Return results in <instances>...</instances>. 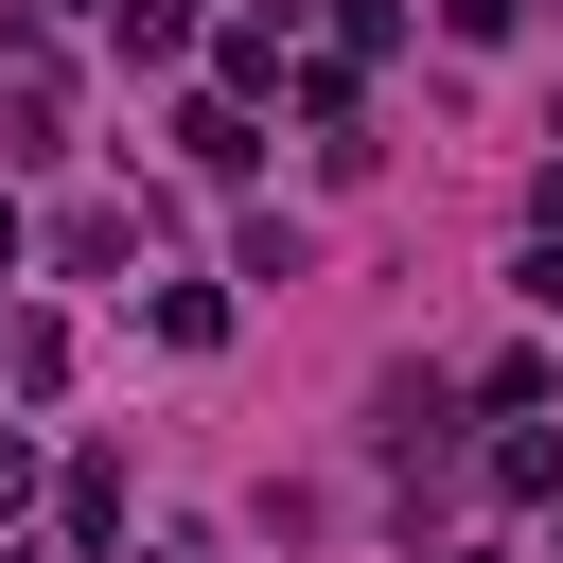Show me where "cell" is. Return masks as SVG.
<instances>
[{
    "mask_svg": "<svg viewBox=\"0 0 563 563\" xmlns=\"http://www.w3.org/2000/svg\"><path fill=\"white\" fill-rule=\"evenodd\" d=\"M282 35H299V0H282V18H229V88H282V70H299Z\"/></svg>",
    "mask_w": 563,
    "mask_h": 563,
    "instance_id": "cell-1",
    "label": "cell"
},
{
    "mask_svg": "<svg viewBox=\"0 0 563 563\" xmlns=\"http://www.w3.org/2000/svg\"><path fill=\"white\" fill-rule=\"evenodd\" d=\"M176 158H194V176H246L264 141H246V106H194V123H176Z\"/></svg>",
    "mask_w": 563,
    "mask_h": 563,
    "instance_id": "cell-2",
    "label": "cell"
},
{
    "mask_svg": "<svg viewBox=\"0 0 563 563\" xmlns=\"http://www.w3.org/2000/svg\"><path fill=\"white\" fill-rule=\"evenodd\" d=\"M123 18V53H194V0H106Z\"/></svg>",
    "mask_w": 563,
    "mask_h": 563,
    "instance_id": "cell-3",
    "label": "cell"
},
{
    "mask_svg": "<svg viewBox=\"0 0 563 563\" xmlns=\"http://www.w3.org/2000/svg\"><path fill=\"white\" fill-rule=\"evenodd\" d=\"M510 18H528V0H440V35H457V53H493Z\"/></svg>",
    "mask_w": 563,
    "mask_h": 563,
    "instance_id": "cell-4",
    "label": "cell"
},
{
    "mask_svg": "<svg viewBox=\"0 0 563 563\" xmlns=\"http://www.w3.org/2000/svg\"><path fill=\"white\" fill-rule=\"evenodd\" d=\"M18 493H35V440H18V422H0V510H18Z\"/></svg>",
    "mask_w": 563,
    "mask_h": 563,
    "instance_id": "cell-5",
    "label": "cell"
},
{
    "mask_svg": "<svg viewBox=\"0 0 563 563\" xmlns=\"http://www.w3.org/2000/svg\"><path fill=\"white\" fill-rule=\"evenodd\" d=\"M0 264H18V194H0Z\"/></svg>",
    "mask_w": 563,
    "mask_h": 563,
    "instance_id": "cell-6",
    "label": "cell"
}]
</instances>
